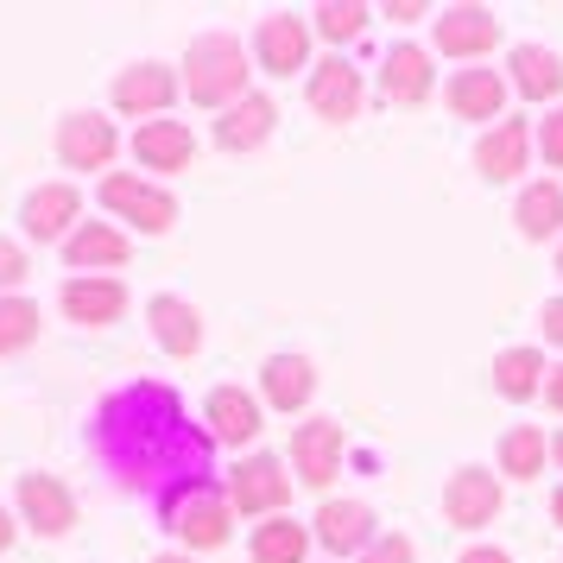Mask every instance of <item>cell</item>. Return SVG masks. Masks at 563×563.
I'll use <instances>...</instances> for the list:
<instances>
[{
    "label": "cell",
    "mask_w": 563,
    "mask_h": 563,
    "mask_svg": "<svg viewBox=\"0 0 563 563\" xmlns=\"http://www.w3.org/2000/svg\"><path fill=\"white\" fill-rule=\"evenodd\" d=\"M89 450H96V462L108 468V482L121 494H146L165 512L178 494L209 487L216 437H209V424H190V411H184L172 386L133 380L96 406Z\"/></svg>",
    "instance_id": "obj_1"
},
{
    "label": "cell",
    "mask_w": 563,
    "mask_h": 563,
    "mask_svg": "<svg viewBox=\"0 0 563 563\" xmlns=\"http://www.w3.org/2000/svg\"><path fill=\"white\" fill-rule=\"evenodd\" d=\"M184 89H190V102H203V108H234L241 96H254L247 89V52H241V38L234 32L190 38V52H184Z\"/></svg>",
    "instance_id": "obj_2"
},
{
    "label": "cell",
    "mask_w": 563,
    "mask_h": 563,
    "mask_svg": "<svg viewBox=\"0 0 563 563\" xmlns=\"http://www.w3.org/2000/svg\"><path fill=\"white\" fill-rule=\"evenodd\" d=\"M158 519H165V532H178L190 551H216V544H229V526H234L229 487H216V482L190 487V494H178Z\"/></svg>",
    "instance_id": "obj_3"
},
{
    "label": "cell",
    "mask_w": 563,
    "mask_h": 563,
    "mask_svg": "<svg viewBox=\"0 0 563 563\" xmlns=\"http://www.w3.org/2000/svg\"><path fill=\"white\" fill-rule=\"evenodd\" d=\"M102 209H114V216L133 222L140 234H165L172 222H178V197L158 190V184H146V178H133V172L102 178Z\"/></svg>",
    "instance_id": "obj_4"
},
{
    "label": "cell",
    "mask_w": 563,
    "mask_h": 563,
    "mask_svg": "<svg viewBox=\"0 0 563 563\" xmlns=\"http://www.w3.org/2000/svg\"><path fill=\"white\" fill-rule=\"evenodd\" d=\"M291 500V475L279 456H241L229 468V507L234 512H266L279 519V507Z\"/></svg>",
    "instance_id": "obj_5"
},
{
    "label": "cell",
    "mask_w": 563,
    "mask_h": 563,
    "mask_svg": "<svg viewBox=\"0 0 563 563\" xmlns=\"http://www.w3.org/2000/svg\"><path fill=\"white\" fill-rule=\"evenodd\" d=\"M291 468L305 487H330L342 475V424L335 418H305L291 431Z\"/></svg>",
    "instance_id": "obj_6"
},
{
    "label": "cell",
    "mask_w": 563,
    "mask_h": 563,
    "mask_svg": "<svg viewBox=\"0 0 563 563\" xmlns=\"http://www.w3.org/2000/svg\"><path fill=\"white\" fill-rule=\"evenodd\" d=\"M494 512H500V475H487V468H456L450 487H443V519L462 526V532H482L494 526Z\"/></svg>",
    "instance_id": "obj_7"
},
{
    "label": "cell",
    "mask_w": 563,
    "mask_h": 563,
    "mask_svg": "<svg viewBox=\"0 0 563 563\" xmlns=\"http://www.w3.org/2000/svg\"><path fill=\"white\" fill-rule=\"evenodd\" d=\"M254 57L273 70V77H291L310 64V20L305 13H266L254 32Z\"/></svg>",
    "instance_id": "obj_8"
},
{
    "label": "cell",
    "mask_w": 563,
    "mask_h": 563,
    "mask_svg": "<svg viewBox=\"0 0 563 563\" xmlns=\"http://www.w3.org/2000/svg\"><path fill=\"white\" fill-rule=\"evenodd\" d=\"M305 96H310V108H317L323 121H355L361 102H367V89H361V70L349 64V57H323V64L310 70Z\"/></svg>",
    "instance_id": "obj_9"
},
{
    "label": "cell",
    "mask_w": 563,
    "mask_h": 563,
    "mask_svg": "<svg viewBox=\"0 0 563 563\" xmlns=\"http://www.w3.org/2000/svg\"><path fill=\"white\" fill-rule=\"evenodd\" d=\"M114 146H121V140H114V128H108L102 114H89V108L57 121V158H64L70 172H108Z\"/></svg>",
    "instance_id": "obj_10"
},
{
    "label": "cell",
    "mask_w": 563,
    "mask_h": 563,
    "mask_svg": "<svg viewBox=\"0 0 563 563\" xmlns=\"http://www.w3.org/2000/svg\"><path fill=\"white\" fill-rule=\"evenodd\" d=\"M431 38H437L443 57H487L494 45H500V20H494L487 7H443Z\"/></svg>",
    "instance_id": "obj_11"
},
{
    "label": "cell",
    "mask_w": 563,
    "mask_h": 563,
    "mask_svg": "<svg viewBox=\"0 0 563 563\" xmlns=\"http://www.w3.org/2000/svg\"><path fill=\"white\" fill-rule=\"evenodd\" d=\"M532 128H526V121H500V128H487L482 133V146H475V172H482L487 184H512L519 178V172H526V165H532Z\"/></svg>",
    "instance_id": "obj_12"
},
{
    "label": "cell",
    "mask_w": 563,
    "mask_h": 563,
    "mask_svg": "<svg viewBox=\"0 0 563 563\" xmlns=\"http://www.w3.org/2000/svg\"><path fill=\"white\" fill-rule=\"evenodd\" d=\"M178 89H184V82L172 77L165 64H153V57H146V64H128V70L114 77V108H121V114H146V121H153V114H165V108L178 102Z\"/></svg>",
    "instance_id": "obj_13"
},
{
    "label": "cell",
    "mask_w": 563,
    "mask_h": 563,
    "mask_svg": "<svg viewBox=\"0 0 563 563\" xmlns=\"http://www.w3.org/2000/svg\"><path fill=\"white\" fill-rule=\"evenodd\" d=\"M20 512L38 538H64L77 526V500L57 475H20Z\"/></svg>",
    "instance_id": "obj_14"
},
{
    "label": "cell",
    "mask_w": 563,
    "mask_h": 563,
    "mask_svg": "<svg viewBox=\"0 0 563 563\" xmlns=\"http://www.w3.org/2000/svg\"><path fill=\"white\" fill-rule=\"evenodd\" d=\"M443 102H450L456 121H500V108H507V77H500V70H482V64H468V70L450 77Z\"/></svg>",
    "instance_id": "obj_15"
},
{
    "label": "cell",
    "mask_w": 563,
    "mask_h": 563,
    "mask_svg": "<svg viewBox=\"0 0 563 563\" xmlns=\"http://www.w3.org/2000/svg\"><path fill=\"white\" fill-rule=\"evenodd\" d=\"M82 216V197H77V184H38L26 197V209H20V222H26L32 241H70V222Z\"/></svg>",
    "instance_id": "obj_16"
},
{
    "label": "cell",
    "mask_w": 563,
    "mask_h": 563,
    "mask_svg": "<svg viewBox=\"0 0 563 563\" xmlns=\"http://www.w3.org/2000/svg\"><path fill=\"white\" fill-rule=\"evenodd\" d=\"M273 128H279L273 96H241L234 108H222V121H216V146H222V153H254V146L273 140Z\"/></svg>",
    "instance_id": "obj_17"
},
{
    "label": "cell",
    "mask_w": 563,
    "mask_h": 563,
    "mask_svg": "<svg viewBox=\"0 0 563 563\" xmlns=\"http://www.w3.org/2000/svg\"><path fill=\"white\" fill-rule=\"evenodd\" d=\"M374 507L367 500H323V512H317V544L323 551H335V558H349V551H367L374 544Z\"/></svg>",
    "instance_id": "obj_18"
},
{
    "label": "cell",
    "mask_w": 563,
    "mask_h": 563,
    "mask_svg": "<svg viewBox=\"0 0 563 563\" xmlns=\"http://www.w3.org/2000/svg\"><path fill=\"white\" fill-rule=\"evenodd\" d=\"M57 305H64V317L70 323H89V330H102V323H114L121 310H128V285L121 279H70L64 291H57Z\"/></svg>",
    "instance_id": "obj_19"
},
{
    "label": "cell",
    "mask_w": 563,
    "mask_h": 563,
    "mask_svg": "<svg viewBox=\"0 0 563 563\" xmlns=\"http://www.w3.org/2000/svg\"><path fill=\"white\" fill-rule=\"evenodd\" d=\"M146 323H153L158 335V349L165 355H197L203 349V317H197V305L190 298H172V291H158L153 305H146Z\"/></svg>",
    "instance_id": "obj_20"
},
{
    "label": "cell",
    "mask_w": 563,
    "mask_h": 563,
    "mask_svg": "<svg viewBox=\"0 0 563 563\" xmlns=\"http://www.w3.org/2000/svg\"><path fill=\"white\" fill-rule=\"evenodd\" d=\"M203 424L216 443H254L260 437V406H254V393H241V386H216L209 393V406H203Z\"/></svg>",
    "instance_id": "obj_21"
},
{
    "label": "cell",
    "mask_w": 563,
    "mask_h": 563,
    "mask_svg": "<svg viewBox=\"0 0 563 563\" xmlns=\"http://www.w3.org/2000/svg\"><path fill=\"white\" fill-rule=\"evenodd\" d=\"M190 153H197V140L184 121H140V133H133V158L146 172H184Z\"/></svg>",
    "instance_id": "obj_22"
},
{
    "label": "cell",
    "mask_w": 563,
    "mask_h": 563,
    "mask_svg": "<svg viewBox=\"0 0 563 563\" xmlns=\"http://www.w3.org/2000/svg\"><path fill=\"white\" fill-rule=\"evenodd\" d=\"M507 70H512V89H519L526 102H551V96H563V57L551 52V45H512Z\"/></svg>",
    "instance_id": "obj_23"
},
{
    "label": "cell",
    "mask_w": 563,
    "mask_h": 563,
    "mask_svg": "<svg viewBox=\"0 0 563 563\" xmlns=\"http://www.w3.org/2000/svg\"><path fill=\"white\" fill-rule=\"evenodd\" d=\"M380 89H386V102L418 108L424 96H431V52H418V45H393L386 64H380Z\"/></svg>",
    "instance_id": "obj_24"
},
{
    "label": "cell",
    "mask_w": 563,
    "mask_h": 563,
    "mask_svg": "<svg viewBox=\"0 0 563 563\" xmlns=\"http://www.w3.org/2000/svg\"><path fill=\"white\" fill-rule=\"evenodd\" d=\"M260 393H266V406H279V411H305L310 393H317V367L305 355H273L260 367Z\"/></svg>",
    "instance_id": "obj_25"
},
{
    "label": "cell",
    "mask_w": 563,
    "mask_h": 563,
    "mask_svg": "<svg viewBox=\"0 0 563 563\" xmlns=\"http://www.w3.org/2000/svg\"><path fill=\"white\" fill-rule=\"evenodd\" d=\"M128 254H133L128 234L108 229V222H82V229L70 234V241H64V260H70L77 273H89V279H96L102 266H128Z\"/></svg>",
    "instance_id": "obj_26"
},
{
    "label": "cell",
    "mask_w": 563,
    "mask_h": 563,
    "mask_svg": "<svg viewBox=\"0 0 563 563\" xmlns=\"http://www.w3.org/2000/svg\"><path fill=\"white\" fill-rule=\"evenodd\" d=\"M512 222H519L526 241H558V229H563V190H558V178L526 184V190H519V203H512Z\"/></svg>",
    "instance_id": "obj_27"
},
{
    "label": "cell",
    "mask_w": 563,
    "mask_h": 563,
    "mask_svg": "<svg viewBox=\"0 0 563 563\" xmlns=\"http://www.w3.org/2000/svg\"><path fill=\"white\" fill-rule=\"evenodd\" d=\"M544 380H551V374H544V355H538V349H500V361H494L500 399H512V406H519V399H538Z\"/></svg>",
    "instance_id": "obj_28"
},
{
    "label": "cell",
    "mask_w": 563,
    "mask_h": 563,
    "mask_svg": "<svg viewBox=\"0 0 563 563\" xmlns=\"http://www.w3.org/2000/svg\"><path fill=\"white\" fill-rule=\"evenodd\" d=\"M544 456H551V437L538 431V424H512V431L500 437V468H507V482L544 475Z\"/></svg>",
    "instance_id": "obj_29"
},
{
    "label": "cell",
    "mask_w": 563,
    "mask_h": 563,
    "mask_svg": "<svg viewBox=\"0 0 563 563\" xmlns=\"http://www.w3.org/2000/svg\"><path fill=\"white\" fill-rule=\"evenodd\" d=\"M310 538L317 532H305L298 519H266V526H254V563H305V551H310Z\"/></svg>",
    "instance_id": "obj_30"
},
{
    "label": "cell",
    "mask_w": 563,
    "mask_h": 563,
    "mask_svg": "<svg viewBox=\"0 0 563 563\" xmlns=\"http://www.w3.org/2000/svg\"><path fill=\"white\" fill-rule=\"evenodd\" d=\"M38 342V305L32 298H0V355H20Z\"/></svg>",
    "instance_id": "obj_31"
},
{
    "label": "cell",
    "mask_w": 563,
    "mask_h": 563,
    "mask_svg": "<svg viewBox=\"0 0 563 563\" xmlns=\"http://www.w3.org/2000/svg\"><path fill=\"white\" fill-rule=\"evenodd\" d=\"M310 26L323 32L330 45H349V38L367 32V7H361V0H323V7L310 13Z\"/></svg>",
    "instance_id": "obj_32"
},
{
    "label": "cell",
    "mask_w": 563,
    "mask_h": 563,
    "mask_svg": "<svg viewBox=\"0 0 563 563\" xmlns=\"http://www.w3.org/2000/svg\"><path fill=\"white\" fill-rule=\"evenodd\" d=\"M538 158H544L551 172H563V102L538 121Z\"/></svg>",
    "instance_id": "obj_33"
},
{
    "label": "cell",
    "mask_w": 563,
    "mask_h": 563,
    "mask_svg": "<svg viewBox=\"0 0 563 563\" xmlns=\"http://www.w3.org/2000/svg\"><path fill=\"white\" fill-rule=\"evenodd\" d=\"M418 551H411V538L406 532H386V538H374L367 551H361V563H411Z\"/></svg>",
    "instance_id": "obj_34"
},
{
    "label": "cell",
    "mask_w": 563,
    "mask_h": 563,
    "mask_svg": "<svg viewBox=\"0 0 563 563\" xmlns=\"http://www.w3.org/2000/svg\"><path fill=\"white\" fill-rule=\"evenodd\" d=\"M26 273H32L26 247H20V241H7V234H0V291H13V285L26 279Z\"/></svg>",
    "instance_id": "obj_35"
},
{
    "label": "cell",
    "mask_w": 563,
    "mask_h": 563,
    "mask_svg": "<svg viewBox=\"0 0 563 563\" xmlns=\"http://www.w3.org/2000/svg\"><path fill=\"white\" fill-rule=\"evenodd\" d=\"M538 323H544V335H551V342H558V349H563V298H551V305H544V317H538Z\"/></svg>",
    "instance_id": "obj_36"
},
{
    "label": "cell",
    "mask_w": 563,
    "mask_h": 563,
    "mask_svg": "<svg viewBox=\"0 0 563 563\" xmlns=\"http://www.w3.org/2000/svg\"><path fill=\"white\" fill-rule=\"evenodd\" d=\"M462 563H512L507 551H494V544H475V551H462Z\"/></svg>",
    "instance_id": "obj_37"
},
{
    "label": "cell",
    "mask_w": 563,
    "mask_h": 563,
    "mask_svg": "<svg viewBox=\"0 0 563 563\" xmlns=\"http://www.w3.org/2000/svg\"><path fill=\"white\" fill-rule=\"evenodd\" d=\"M544 399H551V406L563 411V367H558V374H551V380H544Z\"/></svg>",
    "instance_id": "obj_38"
},
{
    "label": "cell",
    "mask_w": 563,
    "mask_h": 563,
    "mask_svg": "<svg viewBox=\"0 0 563 563\" xmlns=\"http://www.w3.org/2000/svg\"><path fill=\"white\" fill-rule=\"evenodd\" d=\"M13 544V519H7V507H0V551Z\"/></svg>",
    "instance_id": "obj_39"
},
{
    "label": "cell",
    "mask_w": 563,
    "mask_h": 563,
    "mask_svg": "<svg viewBox=\"0 0 563 563\" xmlns=\"http://www.w3.org/2000/svg\"><path fill=\"white\" fill-rule=\"evenodd\" d=\"M551 519H558V526H563V487H558V494H551Z\"/></svg>",
    "instance_id": "obj_40"
},
{
    "label": "cell",
    "mask_w": 563,
    "mask_h": 563,
    "mask_svg": "<svg viewBox=\"0 0 563 563\" xmlns=\"http://www.w3.org/2000/svg\"><path fill=\"white\" fill-rule=\"evenodd\" d=\"M153 563H190V558H184V551H165V558H153Z\"/></svg>",
    "instance_id": "obj_41"
},
{
    "label": "cell",
    "mask_w": 563,
    "mask_h": 563,
    "mask_svg": "<svg viewBox=\"0 0 563 563\" xmlns=\"http://www.w3.org/2000/svg\"><path fill=\"white\" fill-rule=\"evenodd\" d=\"M551 450H558V462H563V431H558V443H551Z\"/></svg>",
    "instance_id": "obj_42"
},
{
    "label": "cell",
    "mask_w": 563,
    "mask_h": 563,
    "mask_svg": "<svg viewBox=\"0 0 563 563\" xmlns=\"http://www.w3.org/2000/svg\"><path fill=\"white\" fill-rule=\"evenodd\" d=\"M558 273H563V247H558Z\"/></svg>",
    "instance_id": "obj_43"
}]
</instances>
